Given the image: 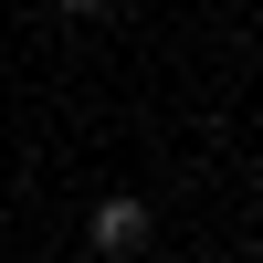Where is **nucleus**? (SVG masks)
<instances>
[{"label": "nucleus", "instance_id": "nucleus-1", "mask_svg": "<svg viewBox=\"0 0 263 263\" xmlns=\"http://www.w3.org/2000/svg\"><path fill=\"white\" fill-rule=\"evenodd\" d=\"M95 253H147V200H95Z\"/></svg>", "mask_w": 263, "mask_h": 263}, {"label": "nucleus", "instance_id": "nucleus-2", "mask_svg": "<svg viewBox=\"0 0 263 263\" xmlns=\"http://www.w3.org/2000/svg\"><path fill=\"white\" fill-rule=\"evenodd\" d=\"M63 11H95V0H63Z\"/></svg>", "mask_w": 263, "mask_h": 263}]
</instances>
